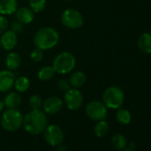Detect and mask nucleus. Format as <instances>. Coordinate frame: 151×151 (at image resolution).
Here are the masks:
<instances>
[{
  "mask_svg": "<svg viewBox=\"0 0 151 151\" xmlns=\"http://www.w3.org/2000/svg\"><path fill=\"white\" fill-rule=\"evenodd\" d=\"M22 125L25 131L31 135H39L48 125L46 114L41 109H31L23 116Z\"/></svg>",
  "mask_w": 151,
  "mask_h": 151,
  "instance_id": "obj_1",
  "label": "nucleus"
},
{
  "mask_svg": "<svg viewBox=\"0 0 151 151\" xmlns=\"http://www.w3.org/2000/svg\"><path fill=\"white\" fill-rule=\"evenodd\" d=\"M59 33L52 27H44L39 29L34 36L36 47L43 51L53 48L59 42Z\"/></svg>",
  "mask_w": 151,
  "mask_h": 151,
  "instance_id": "obj_2",
  "label": "nucleus"
},
{
  "mask_svg": "<svg viewBox=\"0 0 151 151\" xmlns=\"http://www.w3.org/2000/svg\"><path fill=\"white\" fill-rule=\"evenodd\" d=\"M23 123V116L17 109H7L1 116V125L7 132L19 130Z\"/></svg>",
  "mask_w": 151,
  "mask_h": 151,
  "instance_id": "obj_3",
  "label": "nucleus"
},
{
  "mask_svg": "<svg viewBox=\"0 0 151 151\" xmlns=\"http://www.w3.org/2000/svg\"><path fill=\"white\" fill-rule=\"evenodd\" d=\"M76 67V58L69 52H62L59 53L53 60L52 68L55 73L60 75H66L75 68Z\"/></svg>",
  "mask_w": 151,
  "mask_h": 151,
  "instance_id": "obj_4",
  "label": "nucleus"
},
{
  "mask_svg": "<svg viewBox=\"0 0 151 151\" xmlns=\"http://www.w3.org/2000/svg\"><path fill=\"white\" fill-rule=\"evenodd\" d=\"M124 101V91L118 86L108 87L102 95V102L108 109H117L122 107Z\"/></svg>",
  "mask_w": 151,
  "mask_h": 151,
  "instance_id": "obj_5",
  "label": "nucleus"
},
{
  "mask_svg": "<svg viewBox=\"0 0 151 151\" xmlns=\"http://www.w3.org/2000/svg\"><path fill=\"white\" fill-rule=\"evenodd\" d=\"M60 22L68 29H77L83 26L84 17L82 14L73 8H68L60 15Z\"/></svg>",
  "mask_w": 151,
  "mask_h": 151,
  "instance_id": "obj_6",
  "label": "nucleus"
},
{
  "mask_svg": "<svg viewBox=\"0 0 151 151\" xmlns=\"http://www.w3.org/2000/svg\"><path fill=\"white\" fill-rule=\"evenodd\" d=\"M86 116L93 121L105 120L108 115V108L102 101H92L86 107Z\"/></svg>",
  "mask_w": 151,
  "mask_h": 151,
  "instance_id": "obj_7",
  "label": "nucleus"
},
{
  "mask_svg": "<svg viewBox=\"0 0 151 151\" xmlns=\"http://www.w3.org/2000/svg\"><path fill=\"white\" fill-rule=\"evenodd\" d=\"M63 103L69 110H77L84 103V96L78 88H70L64 93Z\"/></svg>",
  "mask_w": 151,
  "mask_h": 151,
  "instance_id": "obj_8",
  "label": "nucleus"
},
{
  "mask_svg": "<svg viewBox=\"0 0 151 151\" xmlns=\"http://www.w3.org/2000/svg\"><path fill=\"white\" fill-rule=\"evenodd\" d=\"M45 141L52 147H57L61 144L64 139V132L57 124H49L44 131Z\"/></svg>",
  "mask_w": 151,
  "mask_h": 151,
  "instance_id": "obj_9",
  "label": "nucleus"
},
{
  "mask_svg": "<svg viewBox=\"0 0 151 151\" xmlns=\"http://www.w3.org/2000/svg\"><path fill=\"white\" fill-rule=\"evenodd\" d=\"M63 101L57 96H51L43 101L42 109L45 114L55 115L59 113L63 108Z\"/></svg>",
  "mask_w": 151,
  "mask_h": 151,
  "instance_id": "obj_10",
  "label": "nucleus"
},
{
  "mask_svg": "<svg viewBox=\"0 0 151 151\" xmlns=\"http://www.w3.org/2000/svg\"><path fill=\"white\" fill-rule=\"evenodd\" d=\"M14 81L15 76L11 70H1L0 71V92L7 93L10 91L14 87Z\"/></svg>",
  "mask_w": 151,
  "mask_h": 151,
  "instance_id": "obj_11",
  "label": "nucleus"
},
{
  "mask_svg": "<svg viewBox=\"0 0 151 151\" xmlns=\"http://www.w3.org/2000/svg\"><path fill=\"white\" fill-rule=\"evenodd\" d=\"M18 39L17 35L12 30H6L1 35L0 37V43H1V47L6 51H12L15 48L17 45Z\"/></svg>",
  "mask_w": 151,
  "mask_h": 151,
  "instance_id": "obj_12",
  "label": "nucleus"
},
{
  "mask_svg": "<svg viewBox=\"0 0 151 151\" xmlns=\"http://www.w3.org/2000/svg\"><path fill=\"white\" fill-rule=\"evenodd\" d=\"M14 14H15L17 21H19L24 25L31 23L35 19V13L30 7L22 6V7L17 8Z\"/></svg>",
  "mask_w": 151,
  "mask_h": 151,
  "instance_id": "obj_13",
  "label": "nucleus"
},
{
  "mask_svg": "<svg viewBox=\"0 0 151 151\" xmlns=\"http://www.w3.org/2000/svg\"><path fill=\"white\" fill-rule=\"evenodd\" d=\"M86 75L81 71V70H78L73 72L68 79V82L70 84V86H72V88H80L82 87L86 83Z\"/></svg>",
  "mask_w": 151,
  "mask_h": 151,
  "instance_id": "obj_14",
  "label": "nucleus"
},
{
  "mask_svg": "<svg viewBox=\"0 0 151 151\" xmlns=\"http://www.w3.org/2000/svg\"><path fill=\"white\" fill-rule=\"evenodd\" d=\"M22 98L21 93L18 92H12L6 96L4 104L7 109H17L22 104Z\"/></svg>",
  "mask_w": 151,
  "mask_h": 151,
  "instance_id": "obj_15",
  "label": "nucleus"
},
{
  "mask_svg": "<svg viewBox=\"0 0 151 151\" xmlns=\"http://www.w3.org/2000/svg\"><path fill=\"white\" fill-rule=\"evenodd\" d=\"M17 0H0V14L11 15L17 10Z\"/></svg>",
  "mask_w": 151,
  "mask_h": 151,
  "instance_id": "obj_16",
  "label": "nucleus"
},
{
  "mask_svg": "<svg viewBox=\"0 0 151 151\" xmlns=\"http://www.w3.org/2000/svg\"><path fill=\"white\" fill-rule=\"evenodd\" d=\"M22 63V58L19 53L10 52L6 57V66L9 70H16Z\"/></svg>",
  "mask_w": 151,
  "mask_h": 151,
  "instance_id": "obj_17",
  "label": "nucleus"
},
{
  "mask_svg": "<svg viewBox=\"0 0 151 151\" xmlns=\"http://www.w3.org/2000/svg\"><path fill=\"white\" fill-rule=\"evenodd\" d=\"M138 46L143 53L150 54L151 53V34L142 33L139 37Z\"/></svg>",
  "mask_w": 151,
  "mask_h": 151,
  "instance_id": "obj_18",
  "label": "nucleus"
},
{
  "mask_svg": "<svg viewBox=\"0 0 151 151\" xmlns=\"http://www.w3.org/2000/svg\"><path fill=\"white\" fill-rule=\"evenodd\" d=\"M55 75V70L52 66H45L41 68L37 72V78L40 81L46 82L51 80Z\"/></svg>",
  "mask_w": 151,
  "mask_h": 151,
  "instance_id": "obj_19",
  "label": "nucleus"
},
{
  "mask_svg": "<svg viewBox=\"0 0 151 151\" xmlns=\"http://www.w3.org/2000/svg\"><path fill=\"white\" fill-rule=\"evenodd\" d=\"M29 86H30L29 79L27 77H25V76H22V77L15 78L14 87L15 88L16 92L21 93L26 92L29 88Z\"/></svg>",
  "mask_w": 151,
  "mask_h": 151,
  "instance_id": "obj_20",
  "label": "nucleus"
},
{
  "mask_svg": "<svg viewBox=\"0 0 151 151\" xmlns=\"http://www.w3.org/2000/svg\"><path fill=\"white\" fill-rule=\"evenodd\" d=\"M109 131V125L108 122H106L105 120L98 121V123L94 125L93 128V133L98 138H102L106 136Z\"/></svg>",
  "mask_w": 151,
  "mask_h": 151,
  "instance_id": "obj_21",
  "label": "nucleus"
},
{
  "mask_svg": "<svg viewBox=\"0 0 151 151\" xmlns=\"http://www.w3.org/2000/svg\"><path fill=\"white\" fill-rule=\"evenodd\" d=\"M116 118L118 123L122 124H129L132 120V115L131 112L126 109H117L116 114Z\"/></svg>",
  "mask_w": 151,
  "mask_h": 151,
  "instance_id": "obj_22",
  "label": "nucleus"
},
{
  "mask_svg": "<svg viewBox=\"0 0 151 151\" xmlns=\"http://www.w3.org/2000/svg\"><path fill=\"white\" fill-rule=\"evenodd\" d=\"M111 143H112V146L117 150H124V149H125V147L127 146L126 138L121 133L114 134L111 139Z\"/></svg>",
  "mask_w": 151,
  "mask_h": 151,
  "instance_id": "obj_23",
  "label": "nucleus"
},
{
  "mask_svg": "<svg viewBox=\"0 0 151 151\" xmlns=\"http://www.w3.org/2000/svg\"><path fill=\"white\" fill-rule=\"evenodd\" d=\"M46 6V0H29V7L34 13H41Z\"/></svg>",
  "mask_w": 151,
  "mask_h": 151,
  "instance_id": "obj_24",
  "label": "nucleus"
},
{
  "mask_svg": "<svg viewBox=\"0 0 151 151\" xmlns=\"http://www.w3.org/2000/svg\"><path fill=\"white\" fill-rule=\"evenodd\" d=\"M43 99L38 94H33L29 100V105L31 109H41L43 105Z\"/></svg>",
  "mask_w": 151,
  "mask_h": 151,
  "instance_id": "obj_25",
  "label": "nucleus"
},
{
  "mask_svg": "<svg viewBox=\"0 0 151 151\" xmlns=\"http://www.w3.org/2000/svg\"><path fill=\"white\" fill-rule=\"evenodd\" d=\"M44 58V51L38 47L34 48L30 52V59L35 62H39Z\"/></svg>",
  "mask_w": 151,
  "mask_h": 151,
  "instance_id": "obj_26",
  "label": "nucleus"
},
{
  "mask_svg": "<svg viewBox=\"0 0 151 151\" xmlns=\"http://www.w3.org/2000/svg\"><path fill=\"white\" fill-rule=\"evenodd\" d=\"M57 86H58V88L61 91V92H63V93H65V92H67L68 89H70V84H69V82H68V80H67V79H64V78H61V79H60L59 81H58V84H57Z\"/></svg>",
  "mask_w": 151,
  "mask_h": 151,
  "instance_id": "obj_27",
  "label": "nucleus"
},
{
  "mask_svg": "<svg viewBox=\"0 0 151 151\" xmlns=\"http://www.w3.org/2000/svg\"><path fill=\"white\" fill-rule=\"evenodd\" d=\"M24 29V24H22V22H20L19 21H14L12 22L11 26H10V30L14 31V33H20Z\"/></svg>",
  "mask_w": 151,
  "mask_h": 151,
  "instance_id": "obj_28",
  "label": "nucleus"
},
{
  "mask_svg": "<svg viewBox=\"0 0 151 151\" xmlns=\"http://www.w3.org/2000/svg\"><path fill=\"white\" fill-rule=\"evenodd\" d=\"M8 29V20L5 15H0V35L6 32Z\"/></svg>",
  "mask_w": 151,
  "mask_h": 151,
  "instance_id": "obj_29",
  "label": "nucleus"
},
{
  "mask_svg": "<svg viewBox=\"0 0 151 151\" xmlns=\"http://www.w3.org/2000/svg\"><path fill=\"white\" fill-rule=\"evenodd\" d=\"M57 150L58 151H67V147H66V146L60 144L57 146Z\"/></svg>",
  "mask_w": 151,
  "mask_h": 151,
  "instance_id": "obj_30",
  "label": "nucleus"
},
{
  "mask_svg": "<svg viewBox=\"0 0 151 151\" xmlns=\"http://www.w3.org/2000/svg\"><path fill=\"white\" fill-rule=\"evenodd\" d=\"M4 107H5V104H4V101H0V112H1L3 109H4Z\"/></svg>",
  "mask_w": 151,
  "mask_h": 151,
  "instance_id": "obj_31",
  "label": "nucleus"
},
{
  "mask_svg": "<svg viewBox=\"0 0 151 151\" xmlns=\"http://www.w3.org/2000/svg\"><path fill=\"white\" fill-rule=\"evenodd\" d=\"M123 151H135V150H133L132 148H127V149H124Z\"/></svg>",
  "mask_w": 151,
  "mask_h": 151,
  "instance_id": "obj_32",
  "label": "nucleus"
},
{
  "mask_svg": "<svg viewBox=\"0 0 151 151\" xmlns=\"http://www.w3.org/2000/svg\"><path fill=\"white\" fill-rule=\"evenodd\" d=\"M65 1H72V0H65Z\"/></svg>",
  "mask_w": 151,
  "mask_h": 151,
  "instance_id": "obj_33",
  "label": "nucleus"
},
{
  "mask_svg": "<svg viewBox=\"0 0 151 151\" xmlns=\"http://www.w3.org/2000/svg\"><path fill=\"white\" fill-rule=\"evenodd\" d=\"M0 49H1V43H0Z\"/></svg>",
  "mask_w": 151,
  "mask_h": 151,
  "instance_id": "obj_34",
  "label": "nucleus"
},
{
  "mask_svg": "<svg viewBox=\"0 0 151 151\" xmlns=\"http://www.w3.org/2000/svg\"><path fill=\"white\" fill-rule=\"evenodd\" d=\"M150 34H151V30H150Z\"/></svg>",
  "mask_w": 151,
  "mask_h": 151,
  "instance_id": "obj_35",
  "label": "nucleus"
}]
</instances>
